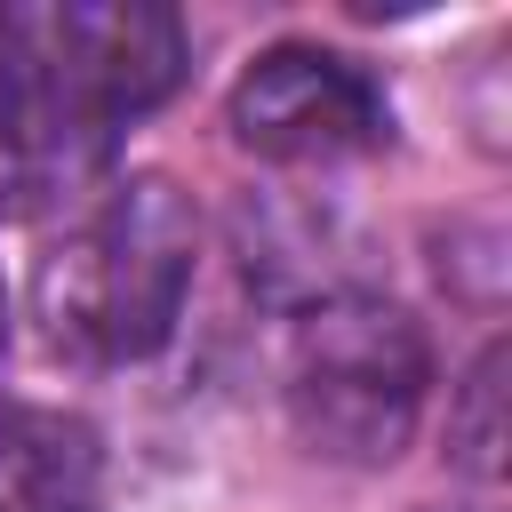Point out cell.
Returning a JSON list of instances; mask_svg holds the SVG:
<instances>
[{
    "mask_svg": "<svg viewBox=\"0 0 512 512\" xmlns=\"http://www.w3.org/2000/svg\"><path fill=\"white\" fill-rule=\"evenodd\" d=\"M8 32L56 72V88L104 120L112 136L168 104L184 64H192V40H184V16L176 8H152V0H16L0 8Z\"/></svg>",
    "mask_w": 512,
    "mask_h": 512,
    "instance_id": "277c9868",
    "label": "cell"
},
{
    "mask_svg": "<svg viewBox=\"0 0 512 512\" xmlns=\"http://www.w3.org/2000/svg\"><path fill=\"white\" fill-rule=\"evenodd\" d=\"M432 400L424 320L376 288H344L296 312L288 336V424L320 464L384 472L408 456Z\"/></svg>",
    "mask_w": 512,
    "mask_h": 512,
    "instance_id": "7a4b0ae2",
    "label": "cell"
},
{
    "mask_svg": "<svg viewBox=\"0 0 512 512\" xmlns=\"http://www.w3.org/2000/svg\"><path fill=\"white\" fill-rule=\"evenodd\" d=\"M96 432L40 400H0V512H96Z\"/></svg>",
    "mask_w": 512,
    "mask_h": 512,
    "instance_id": "8992f818",
    "label": "cell"
},
{
    "mask_svg": "<svg viewBox=\"0 0 512 512\" xmlns=\"http://www.w3.org/2000/svg\"><path fill=\"white\" fill-rule=\"evenodd\" d=\"M200 272V208L176 176L136 168L112 176L72 232L40 264V320L56 352L80 360H152L192 296Z\"/></svg>",
    "mask_w": 512,
    "mask_h": 512,
    "instance_id": "6da1fadb",
    "label": "cell"
},
{
    "mask_svg": "<svg viewBox=\"0 0 512 512\" xmlns=\"http://www.w3.org/2000/svg\"><path fill=\"white\" fill-rule=\"evenodd\" d=\"M224 128L240 152L272 168H336L392 136V96L376 88L360 56L320 48V40H280L248 56V72L232 80Z\"/></svg>",
    "mask_w": 512,
    "mask_h": 512,
    "instance_id": "3957f363",
    "label": "cell"
},
{
    "mask_svg": "<svg viewBox=\"0 0 512 512\" xmlns=\"http://www.w3.org/2000/svg\"><path fill=\"white\" fill-rule=\"evenodd\" d=\"M8 320H16V312H8V280H0V352H8Z\"/></svg>",
    "mask_w": 512,
    "mask_h": 512,
    "instance_id": "ba28073f",
    "label": "cell"
},
{
    "mask_svg": "<svg viewBox=\"0 0 512 512\" xmlns=\"http://www.w3.org/2000/svg\"><path fill=\"white\" fill-rule=\"evenodd\" d=\"M448 456L464 464V480L496 488V464H504V344H488L464 368V384L448 400Z\"/></svg>",
    "mask_w": 512,
    "mask_h": 512,
    "instance_id": "52a82bcc",
    "label": "cell"
},
{
    "mask_svg": "<svg viewBox=\"0 0 512 512\" xmlns=\"http://www.w3.org/2000/svg\"><path fill=\"white\" fill-rule=\"evenodd\" d=\"M104 168H112V128L88 120L0 16V208L8 216L72 208Z\"/></svg>",
    "mask_w": 512,
    "mask_h": 512,
    "instance_id": "5b68a950",
    "label": "cell"
},
{
    "mask_svg": "<svg viewBox=\"0 0 512 512\" xmlns=\"http://www.w3.org/2000/svg\"><path fill=\"white\" fill-rule=\"evenodd\" d=\"M456 512H480V504H456Z\"/></svg>",
    "mask_w": 512,
    "mask_h": 512,
    "instance_id": "9c48e42d",
    "label": "cell"
}]
</instances>
